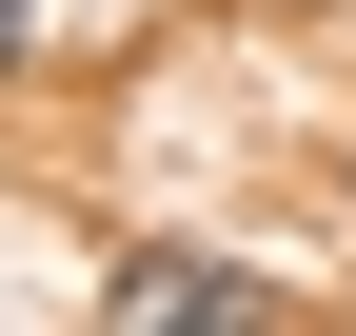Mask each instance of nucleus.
<instances>
[{
	"label": "nucleus",
	"mask_w": 356,
	"mask_h": 336,
	"mask_svg": "<svg viewBox=\"0 0 356 336\" xmlns=\"http://www.w3.org/2000/svg\"><path fill=\"white\" fill-rule=\"evenodd\" d=\"M99 317H119V336H257L277 297H257L238 258H119V277H99Z\"/></svg>",
	"instance_id": "nucleus-1"
},
{
	"label": "nucleus",
	"mask_w": 356,
	"mask_h": 336,
	"mask_svg": "<svg viewBox=\"0 0 356 336\" xmlns=\"http://www.w3.org/2000/svg\"><path fill=\"white\" fill-rule=\"evenodd\" d=\"M20 60H40V0H0V79H20Z\"/></svg>",
	"instance_id": "nucleus-2"
}]
</instances>
